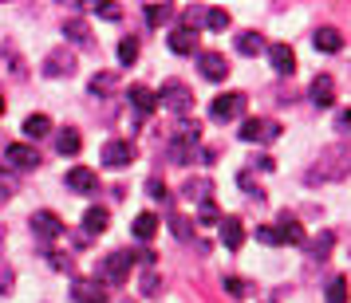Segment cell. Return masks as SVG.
<instances>
[{
  "mask_svg": "<svg viewBox=\"0 0 351 303\" xmlns=\"http://www.w3.org/2000/svg\"><path fill=\"white\" fill-rule=\"evenodd\" d=\"M182 193H186L190 201H197V205H206L209 193H213V181H209V177H190V181L182 185Z\"/></svg>",
  "mask_w": 351,
  "mask_h": 303,
  "instance_id": "23",
  "label": "cell"
},
{
  "mask_svg": "<svg viewBox=\"0 0 351 303\" xmlns=\"http://www.w3.org/2000/svg\"><path fill=\"white\" fill-rule=\"evenodd\" d=\"M95 12H99V16H107V20H119V16H123L114 4H95Z\"/></svg>",
  "mask_w": 351,
  "mask_h": 303,
  "instance_id": "41",
  "label": "cell"
},
{
  "mask_svg": "<svg viewBox=\"0 0 351 303\" xmlns=\"http://www.w3.org/2000/svg\"><path fill=\"white\" fill-rule=\"evenodd\" d=\"M130 161H134V146L127 138H111V142H103V166H111V170H127Z\"/></svg>",
  "mask_w": 351,
  "mask_h": 303,
  "instance_id": "7",
  "label": "cell"
},
{
  "mask_svg": "<svg viewBox=\"0 0 351 303\" xmlns=\"http://www.w3.org/2000/svg\"><path fill=\"white\" fill-rule=\"evenodd\" d=\"M146 24L150 28H162V24H170L174 20V4H146Z\"/></svg>",
  "mask_w": 351,
  "mask_h": 303,
  "instance_id": "28",
  "label": "cell"
},
{
  "mask_svg": "<svg viewBox=\"0 0 351 303\" xmlns=\"http://www.w3.org/2000/svg\"><path fill=\"white\" fill-rule=\"evenodd\" d=\"M308 98H312V107H319V111L335 107V79L328 75V71L312 79V87H308Z\"/></svg>",
  "mask_w": 351,
  "mask_h": 303,
  "instance_id": "11",
  "label": "cell"
},
{
  "mask_svg": "<svg viewBox=\"0 0 351 303\" xmlns=\"http://www.w3.org/2000/svg\"><path fill=\"white\" fill-rule=\"evenodd\" d=\"M265 55H269V64H272L276 75H292V71H296V51L288 48V44H269Z\"/></svg>",
  "mask_w": 351,
  "mask_h": 303,
  "instance_id": "14",
  "label": "cell"
},
{
  "mask_svg": "<svg viewBox=\"0 0 351 303\" xmlns=\"http://www.w3.org/2000/svg\"><path fill=\"white\" fill-rule=\"evenodd\" d=\"M4 201H8V197H4V193H0V205H4Z\"/></svg>",
  "mask_w": 351,
  "mask_h": 303,
  "instance_id": "44",
  "label": "cell"
},
{
  "mask_svg": "<svg viewBox=\"0 0 351 303\" xmlns=\"http://www.w3.org/2000/svg\"><path fill=\"white\" fill-rule=\"evenodd\" d=\"M237 51H241V55H261V51H269V44H265V36H261V32L249 28V32L237 36Z\"/></svg>",
  "mask_w": 351,
  "mask_h": 303,
  "instance_id": "25",
  "label": "cell"
},
{
  "mask_svg": "<svg viewBox=\"0 0 351 303\" xmlns=\"http://www.w3.org/2000/svg\"><path fill=\"white\" fill-rule=\"evenodd\" d=\"M197 142H202V127H197V122H178L174 138H170V154H166L170 166H186Z\"/></svg>",
  "mask_w": 351,
  "mask_h": 303,
  "instance_id": "3",
  "label": "cell"
},
{
  "mask_svg": "<svg viewBox=\"0 0 351 303\" xmlns=\"http://www.w3.org/2000/svg\"><path fill=\"white\" fill-rule=\"evenodd\" d=\"M83 233H87V237H103V233H107V209L103 205L87 209V213H83Z\"/></svg>",
  "mask_w": 351,
  "mask_h": 303,
  "instance_id": "20",
  "label": "cell"
},
{
  "mask_svg": "<svg viewBox=\"0 0 351 303\" xmlns=\"http://www.w3.org/2000/svg\"><path fill=\"white\" fill-rule=\"evenodd\" d=\"M4 161H8L12 170H36V166H40V154H36L28 142H12L4 150Z\"/></svg>",
  "mask_w": 351,
  "mask_h": 303,
  "instance_id": "12",
  "label": "cell"
},
{
  "mask_svg": "<svg viewBox=\"0 0 351 303\" xmlns=\"http://www.w3.org/2000/svg\"><path fill=\"white\" fill-rule=\"evenodd\" d=\"M146 193H150L154 201H166V185H162V177H150V181H146Z\"/></svg>",
  "mask_w": 351,
  "mask_h": 303,
  "instance_id": "39",
  "label": "cell"
},
{
  "mask_svg": "<svg viewBox=\"0 0 351 303\" xmlns=\"http://www.w3.org/2000/svg\"><path fill=\"white\" fill-rule=\"evenodd\" d=\"M245 114V91H225V95L213 98V107H209V118L213 122H233Z\"/></svg>",
  "mask_w": 351,
  "mask_h": 303,
  "instance_id": "6",
  "label": "cell"
},
{
  "mask_svg": "<svg viewBox=\"0 0 351 303\" xmlns=\"http://www.w3.org/2000/svg\"><path fill=\"white\" fill-rule=\"evenodd\" d=\"M64 36L71 40V44H91V28H87L83 16H67L64 20Z\"/></svg>",
  "mask_w": 351,
  "mask_h": 303,
  "instance_id": "24",
  "label": "cell"
},
{
  "mask_svg": "<svg viewBox=\"0 0 351 303\" xmlns=\"http://www.w3.org/2000/svg\"><path fill=\"white\" fill-rule=\"evenodd\" d=\"M127 98H130V107L138 114H150V111H158V95L150 91V87H143V83H134L127 91Z\"/></svg>",
  "mask_w": 351,
  "mask_h": 303,
  "instance_id": "17",
  "label": "cell"
},
{
  "mask_svg": "<svg viewBox=\"0 0 351 303\" xmlns=\"http://www.w3.org/2000/svg\"><path fill=\"white\" fill-rule=\"evenodd\" d=\"M217 228H221V240H225V248H229V252H237L241 244H245V224H241L237 217H221Z\"/></svg>",
  "mask_w": 351,
  "mask_h": 303,
  "instance_id": "18",
  "label": "cell"
},
{
  "mask_svg": "<svg viewBox=\"0 0 351 303\" xmlns=\"http://www.w3.org/2000/svg\"><path fill=\"white\" fill-rule=\"evenodd\" d=\"M197 217H202V224H221V213H217V205H213V201L197 205Z\"/></svg>",
  "mask_w": 351,
  "mask_h": 303,
  "instance_id": "36",
  "label": "cell"
},
{
  "mask_svg": "<svg viewBox=\"0 0 351 303\" xmlns=\"http://www.w3.org/2000/svg\"><path fill=\"white\" fill-rule=\"evenodd\" d=\"M162 291V276L154 268H146V276H143V295H158Z\"/></svg>",
  "mask_w": 351,
  "mask_h": 303,
  "instance_id": "35",
  "label": "cell"
},
{
  "mask_svg": "<svg viewBox=\"0 0 351 303\" xmlns=\"http://www.w3.org/2000/svg\"><path fill=\"white\" fill-rule=\"evenodd\" d=\"M20 130H24V138H28V142H36V138H48V134H51V118H48V114H28Z\"/></svg>",
  "mask_w": 351,
  "mask_h": 303,
  "instance_id": "21",
  "label": "cell"
},
{
  "mask_svg": "<svg viewBox=\"0 0 351 303\" xmlns=\"http://www.w3.org/2000/svg\"><path fill=\"white\" fill-rule=\"evenodd\" d=\"M237 181H241V189L249 193V197H253V201H265V193H261V185H256V181H253V177H249V174H241Z\"/></svg>",
  "mask_w": 351,
  "mask_h": 303,
  "instance_id": "37",
  "label": "cell"
},
{
  "mask_svg": "<svg viewBox=\"0 0 351 303\" xmlns=\"http://www.w3.org/2000/svg\"><path fill=\"white\" fill-rule=\"evenodd\" d=\"M0 114H4V98H0Z\"/></svg>",
  "mask_w": 351,
  "mask_h": 303,
  "instance_id": "45",
  "label": "cell"
},
{
  "mask_svg": "<svg viewBox=\"0 0 351 303\" xmlns=\"http://www.w3.org/2000/svg\"><path fill=\"white\" fill-rule=\"evenodd\" d=\"M28 224H32V237H36V240H56L60 233H64V221H60L51 209H40V213H32V221H28Z\"/></svg>",
  "mask_w": 351,
  "mask_h": 303,
  "instance_id": "9",
  "label": "cell"
},
{
  "mask_svg": "<svg viewBox=\"0 0 351 303\" xmlns=\"http://www.w3.org/2000/svg\"><path fill=\"white\" fill-rule=\"evenodd\" d=\"M206 28L209 32H225L229 28V12L225 8H206Z\"/></svg>",
  "mask_w": 351,
  "mask_h": 303,
  "instance_id": "32",
  "label": "cell"
},
{
  "mask_svg": "<svg viewBox=\"0 0 351 303\" xmlns=\"http://www.w3.org/2000/svg\"><path fill=\"white\" fill-rule=\"evenodd\" d=\"M276 233H280V244H304V224L296 217H280Z\"/></svg>",
  "mask_w": 351,
  "mask_h": 303,
  "instance_id": "22",
  "label": "cell"
},
{
  "mask_svg": "<svg viewBox=\"0 0 351 303\" xmlns=\"http://www.w3.org/2000/svg\"><path fill=\"white\" fill-rule=\"evenodd\" d=\"M312 44H316V51H324V55H335V51L343 48V36H339V28H316V32H312Z\"/></svg>",
  "mask_w": 351,
  "mask_h": 303,
  "instance_id": "19",
  "label": "cell"
},
{
  "mask_svg": "<svg viewBox=\"0 0 351 303\" xmlns=\"http://www.w3.org/2000/svg\"><path fill=\"white\" fill-rule=\"evenodd\" d=\"M0 193H4V197H12V193H16V177L8 174V170H0Z\"/></svg>",
  "mask_w": 351,
  "mask_h": 303,
  "instance_id": "40",
  "label": "cell"
},
{
  "mask_svg": "<svg viewBox=\"0 0 351 303\" xmlns=\"http://www.w3.org/2000/svg\"><path fill=\"white\" fill-rule=\"evenodd\" d=\"M158 103H162V107H166L170 114H178V118H186V114L193 111V95H190V87H186V83H178V79L162 83Z\"/></svg>",
  "mask_w": 351,
  "mask_h": 303,
  "instance_id": "4",
  "label": "cell"
},
{
  "mask_svg": "<svg viewBox=\"0 0 351 303\" xmlns=\"http://www.w3.org/2000/svg\"><path fill=\"white\" fill-rule=\"evenodd\" d=\"M44 75L48 79H60V75H75V55L67 48H56V51H48V60H44Z\"/></svg>",
  "mask_w": 351,
  "mask_h": 303,
  "instance_id": "10",
  "label": "cell"
},
{
  "mask_svg": "<svg viewBox=\"0 0 351 303\" xmlns=\"http://www.w3.org/2000/svg\"><path fill=\"white\" fill-rule=\"evenodd\" d=\"M71 300L75 303H107V291L99 280H75L71 284Z\"/></svg>",
  "mask_w": 351,
  "mask_h": 303,
  "instance_id": "15",
  "label": "cell"
},
{
  "mask_svg": "<svg viewBox=\"0 0 351 303\" xmlns=\"http://www.w3.org/2000/svg\"><path fill=\"white\" fill-rule=\"evenodd\" d=\"M348 300H351L348 280H343V276H335L332 284H328V303H348Z\"/></svg>",
  "mask_w": 351,
  "mask_h": 303,
  "instance_id": "29",
  "label": "cell"
},
{
  "mask_svg": "<svg viewBox=\"0 0 351 303\" xmlns=\"http://www.w3.org/2000/svg\"><path fill=\"white\" fill-rule=\"evenodd\" d=\"M280 138V122L272 118H245L241 122V142H256V146H269Z\"/></svg>",
  "mask_w": 351,
  "mask_h": 303,
  "instance_id": "5",
  "label": "cell"
},
{
  "mask_svg": "<svg viewBox=\"0 0 351 303\" xmlns=\"http://www.w3.org/2000/svg\"><path fill=\"white\" fill-rule=\"evenodd\" d=\"M225 291H229L233 300H245V295H249V284H245L241 276H225Z\"/></svg>",
  "mask_w": 351,
  "mask_h": 303,
  "instance_id": "34",
  "label": "cell"
},
{
  "mask_svg": "<svg viewBox=\"0 0 351 303\" xmlns=\"http://www.w3.org/2000/svg\"><path fill=\"white\" fill-rule=\"evenodd\" d=\"M170 51H174V55H190V51H197V28H190V24L174 28V32H170Z\"/></svg>",
  "mask_w": 351,
  "mask_h": 303,
  "instance_id": "16",
  "label": "cell"
},
{
  "mask_svg": "<svg viewBox=\"0 0 351 303\" xmlns=\"http://www.w3.org/2000/svg\"><path fill=\"white\" fill-rule=\"evenodd\" d=\"M332 244H335V237H332V233H319V240H312V244H308V252H312V260H328V252H332Z\"/></svg>",
  "mask_w": 351,
  "mask_h": 303,
  "instance_id": "31",
  "label": "cell"
},
{
  "mask_svg": "<svg viewBox=\"0 0 351 303\" xmlns=\"http://www.w3.org/2000/svg\"><path fill=\"white\" fill-rule=\"evenodd\" d=\"M256 240H261V244H280V233H276L272 224H261V228H256Z\"/></svg>",
  "mask_w": 351,
  "mask_h": 303,
  "instance_id": "38",
  "label": "cell"
},
{
  "mask_svg": "<svg viewBox=\"0 0 351 303\" xmlns=\"http://www.w3.org/2000/svg\"><path fill=\"white\" fill-rule=\"evenodd\" d=\"M197 67H202V79L209 83H221L225 75H229V60H225L221 51H197Z\"/></svg>",
  "mask_w": 351,
  "mask_h": 303,
  "instance_id": "8",
  "label": "cell"
},
{
  "mask_svg": "<svg viewBox=\"0 0 351 303\" xmlns=\"http://www.w3.org/2000/svg\"><path fill=\"white\" fill-rule=\"evenodd\" d=\"M272 166H276V161H272L269 154H261V158H256V170H272Z\"/></svg>",
  "mask_w": 351,
  "mask_h": 303,
  "instance_id": "43",
  "label": "cell"
},
{
  "mask_svg": "<svg viewBox=\"0 0 351 303\" xmlns=\"http://www.w3.org/2000/svg\"><path fill=\"white\" fill-rule=\"evenodd\" d=\"M56 150H60V154H67V158H75V154L83 150V138H80V130L64 127V134L56 138Z\"/></svg>",
  "mask_w": 351,
  "mask_h": 303,
  "instance_id": "27",
  "label": "cell"
},
{
  "mask_svg": "<svg viewBox=\"0 0 351 303\" xmlns=\"http://www.w3.org/2000/svg\"><path fill=\"white\" fill-rule=\"evenodd\" d=\"M335 127L343 130V134H351V111H339V118H335Z\"/></svg>",
  "mask_w": 351,
  "mask_h": 303,
  "instance_id": "42",
  "label": "cell"
},
{
  "mask_svg": "<svg viewBox=\"0 0 351 303\" xmlns=\"http://www.w3.org/2000/svg\"><path fill=\"white\" fill-rule=\"evenodd\" d=\"M130 233L143 240V244H146V240H154V233H158V217H154V213H138L134 224H130Z\"/></svg>",
  "mask_w": 351,
  "mask_h": 303,
  "instance_id": "26",
  "label": "cell"
},
{
  "mask_svg": "<svg viewBox=\"0 0 351 303\" xmlns=\"http://www.w3.org/2000/svg\"><path fill=\"white\" fill-rule=\"evenodd\" d=\"M130 264H134V252H107L103 260H99V268H95V280H99V284H107V287H119V284H127V276H130Z\"/></svg>",
  "mask_w": 351,
  "mask_h": 303,
  "instance_id": "2",
  "label": "cell"
},
{
  "mask_svg": "<svg viewBox=\"0 0 351 303\" xmlns=\"http://www.w3.org/2000/svg\"><path fill=\"white\" fill-rule=\"evenodd\" d=\"M64 181H67V189H71V193H95L99 189L95 170H87V166H71Z\"/></svg>",
  "mask_w": 351,
  "mask_h": 303,
  "instance_id": "13",
  "label": "cell"
},
{
  "mask_svg": "<svg viewBox=\"0 0 351 303\" xmlns=\"http://www.w3.org/2000/svg\"><path fill=\"white\" fill-rule=\"evenodd\" d=\"M134 60H138V40H134V36H127V40H119V64H123V67H130Z\"/></svg>",
  "mask_w": 351,
  "mask_h": 303,
  "instance_id": "30",
  "label": "cell"
},
{
  "mask_svg": "<svg viewBox=\"0 0 351 303\" xmlns=\"http://www.w3.org/2000/svg\"><path fill=\"white\" fill-rule=\"evenodd\" d=\"M351 174V146L348 142H335L328 146V150H319L316 166L304 174V181L308 185H324V181H339V177Z\"/></svg>",
  "mask_w": 351,
  "mask_h": 303,
  "instance_id": "1",
  "label": "cell"
},
{
  "mask_svg": "<svg viewBox=\"0 0 351 303\" xmlns=\"http://www.w3.org/2000/svg\"><path fill=\"white\" fill-rule=\"evenodd\" d=\"M114 87H119V79H114V75H95V79H91V95L103 98V95H111Z\"/></svg>",
  "mask_w": 351,
  "mask_h": 303,
  "instance_id": "33",
  "label": "cell"
}]
</instances>
